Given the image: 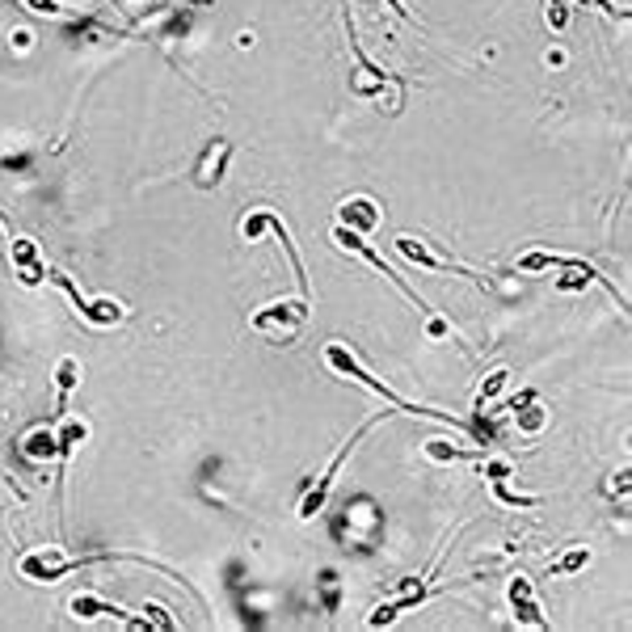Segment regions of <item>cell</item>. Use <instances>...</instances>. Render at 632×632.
Returning <instances> with one entry per match:
<instances>
[{"instance_id": "cell-12", "label": "cell", "mask_w": 632, "mask_h": 632, "mask_svg": "<svg viewBox=\"0 0 632 632\" xmlns=\"http://www.w3.org/2000/svg\"><path fill=\"white\" fill-rule=\"evenodd\" d=\"M228 152H232V144H228V140H215V144L207 148V161H203V169L195 173V181L203 186V190H215V186H220V178H224L228 161H232Z\"/></svg>"}, {"instance_id": "cell-10", "label": "cell", "mask_w": 632, "mask_h": 632, "mask_svg": "<svg viewBox=\"0 0 632 632\" xmlns=\"http://www.w3.org/2000/svg\"><path fill=\"white\" fill-rule=\"evenodd\" d=\"M72 616H76V620L110 616V620H123L127 628H152V624H148V616H131V612H123V607H114V603L98 599V595H76V599H72Z\"/></svg>"}, {"instance_id": "cell-1", "label": "cell", "mask_w": 632, "mask_h": 632, "mask_svg": "<svg viewBox=\"0 0 632 632\" xmlns=\"http://www.w3.org/2000/svg\"><path fill=\"white\" fill-rule=\"evenodd\" d=\"M324 363H329V367H333L338 375H350V380H358V384H367L372 392H380V396H384V401H388L396 413H413V418H435V421H447V426H460V430H468L476 443H493V438H498L493 430H489L485 418L460 421V418H452V413H443V409H426V405H413V401H405V396H401V392H392L384 380H375L367 367H358V358L350 355L341 341H329V346H324Z\"/></svg>"}, {"instance_id": "cell-22", "label": "cell", "mask_w": 632, "mask_h": 632, "mask_svg": "<svg viewBox=\"0 0 632 632\" xmlns=\"http://www.w3.org/2000/svg\"><path fill=\"white\" fill-rule=\"evenodd\" d=\"M140 561H144V565H156V561H148V556H140ZM156 569H161V565H156ZM164 578H173V582H181V578L173 573V569H164ZM181 586H186V582H181ZM186 590H190V586H186Z\"/></svg>"}, {"instance_id": "cell-4", "label": "cell", "mask_w": 632, "mask_h": 632, "mask_svg": "<svg viewBox=\"0 0 632 632\" xmlns=\"http://www.w3.org/2000/svg\"><path fill=\"white\" fill-rule=\"evenodd\" d=\"M51 283H55V287H60V292L68 295V304H72V308L81 312L84 321H89V324H98V329H110V324H123V316H127L118 300H89V295H81V292H76V283H72V278H68L64 270H51Z\"/></svg>"}, {"instance_id": "cell-18", "label": "cell", "mask_w": 632, "mask_h": 632, "mask_svg": "<svg viewBox=\"0 0 632 632\" xmlns=\"http://www.w3.org/2000/svg\"><path fill=\"white\" fill-rule=\"evenodd\" d=\"M426 455H430V460H438V464H447V460H468L460 447H452V443H438V438H430V443H426Z\"/></svg>"}, {"instance_id": "cell-20", "label": "cell", "mask_w": 632, "mask_h": 632, "mask_svg": "<svg viewBox=\"0 0 632 632\" xmlns=\"http://www.w3.org/2000/svg\"><path fill=\"white\" fill-rule=\"evenodd\" d=\"M548 26H552V30H565V26H569L565 0H548Z\"/></svg>"}, {"instance_id": "cell-21", "label": "cell", "mask_w": 632, "mask_h": 632, "mask_svg": "<svg viewBox=\"0 0 632 632\" xmlns=\"http://www.w3.org/2000/svg\"><path fill=\"white\" fill-rule=\"evenodd\" d=\"M384 4H388V9L401 17V21H409V13H405V4H401V0H384Z\"/></svg>"}, {"instance_id": "cell-17", "label": "cell", "mask_w": 632, "mask_h": 632, "mask_svg": "<svg viewBox=\"0 0 632 632\" xmlns=\"http://www.w3.org/2000/svg\"><path fill=\"white\" fill-rule=\"evenodd\" d=\"M506 380H510V372H506V367H498V372H493V375L485 380V384H481L476 401H481V405H485V401H498V392L506 388Z\"/></svg>"}, {"instance_id": "cell-2", "label": "cell", "mask_w": 632, "mask_h": 632, "mask_svg": "<svg viewBox=\"0 0 632 632\" xmlns=\"http://www.w3.org/2000/svg\"><path fill=\"white\" fill-rule=\"evenodd\" d=\"M333 241H338L341 249H350V253H355V258H363V261H367V266H375V270H380V275L388 278L392 287H396V292L405 295V300H409V304H413V308L421 312V316H426V321H430V316H438V312L430 308V304H426V300H421V295L413 292V287H409L405 278L396 275V270H392L388 261L380 258V253H375V249H372V244H367V241H363V236H358V232H350V228H341V224H338V228H333Z\"/></svg>"}, {"instance_id": "cell-5", "label": "cell", "mask_w": 632, "mask_h": 632, "mask_svg": "<svg viewBox=\"0 0 632 632\" xmlns=\"http://www.w3.org/2000/svg\"><path fill=\"white\" fill-rule=\"evenodd\" d=\"M308 316H312V300L295 292L292 300H275V304L258 308L249 324L261 329V333H275V329H300V324H308Z\"/></svg>"}, {"instance_id": "cell-7", "label": "cell", "mask_w": 632, "mask_h": 632, "mask_svg": "<svg viewBox=\"0 0 632 632\" xmlns=\"http://www.w3.org/2000/svg\"><path fill=\"white\" fill-rule=\"evenodd\" d=\"M9 261H13L17 270V283L21 287H43V275H47V266H43V249L30 241V236H17L13 244H9Z\"/></svg>"}, {"instance_id": "cell-11", "label": "cell", "mask_w": 632, "mask_h": 632, "mask_svg": "<svg viewBox=\"0 0 632 632\" xmlns=\"http://www.w3.org/2000/svg\"><path fill=\"white\" fill-rule=\"evenodd\" d=\"M346 38H350V47H355V76H350V89L355 93H363V98H372V93H380V84L388 81L384 76V68H375L367 55H363V47H358V38H355V26L346 21Z\"/></svg>"}, {"instance_id": "cell-15", "label": "cell", "mask_w": 632, "mask_h": 632, "mask_svg": "<svg viewBox=\"0 0 632 632\" xmlns=\"http://www.w3.org/2000/svg\"><path fill=\"white\" fill-rule=\"evenodd\" d=\"M84 435H89V426H84V421H64V426H60V435H55V438H60V455H55V460H60V468L68 464L72 447H76Z\"/></svg>"}, {"instance_id": "cell-8", "label": "cell", "mask_w": 632, "mask_h": 632, "mask_svg": "<svg viewBox=\"0 0 632 632\" xmlns=\"http://www.w3.org/2000/svg\"><path fill=\"white\" fill-rule=\"evenodd\" d=\"M510 607H515V620L519 624H527V628H548V616L540 612V603H535V590H532V582L523 578V573H515L510 578Z\"/></svg>"}, {"instance_id": "cell-3", "label": "cell", "mask_w": 632, "mask_h": 632, "mask_svg": "<svg viewBox=\"0 0 632 632\" xmlns=\"http://www.w3.org/2000/svg\"><path fill=\"white\" fill-rule=\"evenodd\" d=\"M384 418H388V413H380V418H367V421H363V426L355 430V435H350L346 443H341V452L333 455V460H329V468H324L321 476H316V485H312L308 493H304V502H300V519H312V515L321 510V506H324V498H329V489H333V481H338L341 464L350 460V452H355L358 443H363V435H367V426H372V421H384Z\"/></svg>"}, {"instance_id": "cell-23", "label": "cell", "mask_w": 632, "mask_h": 632, "mask_svg": "<svg viewBox=\"0 0 632 632\" xmlns=\"http://www.w3.org/2000/svg\"><path fill=\"white\" fill-rule=\"evenodd\" d=\"M110 4H114V9H118V13H123V4H118V0H110Z\"/></svg>"}, {"instance_id": "cell-19", "label": "cell", "mask_w": 632, "mask_h": 632, "mask_svg": "<svg viewBox=\"0 0 632 632\" xmlns=\"http://www.w3.org/2000/svg\"><path fill=\"white\" fill-rule=\"evenodd\" d=\"M21 9H30V13H43V17H68V9L60 0H17Z\"/></svg>"}, {"instance_id": "cell-13", "label": "cell", "mask_w": 632, "mask_h": 632, "mask_svg": "<svg viewBox=\"0 0 632 632\" xmlns=\"http://www.w3.org/2000/svg\"><path fill=\"white\" fill-rule=\"evenodd\" d=\"M76 384H81V363L76 358H60V367H55V418H64L68 396H72Z\"/></svg>"}, {"instance_id": "cell-16", "label": "cell", "mask_w": 632, "mask_h": 632, "mask_svg": "<svg viewBox=\"0 0 632 632\" xmlns=\"http://www.w3.org/2000/svg\"><path fill=\"white\" fill-rule=\"evenodd\" d=\"M586 561H590V552H586V548H573V552H565L561 561H552L548 573H578Z\"/></svg>"}, {"instance_id": "cell-9", "label": "cell", "mask_w": 632, "mask_h": 632, "mask_svg": "<svg viewBox=\"0 0 632 632\" xmlns=\"http://www.w3.org/2000/svg\"><path fill=\"white\" fill-rule=\"evenodd\" d=\"M338 224L350 228V232H358V236H367V232H375V228H380V207H375L367 195L346 198V203L338 207Z\"/></svg>"}, {"instance_id": "cell-14", "label": "cell", "mask_w": 632, "mask_h": 632, "mask_svg": "<svg viewBox=\"0 0 632 632\" xmlns=\"http://www.w3.org/2000/svg\"><path fill=\"white\" fill-rule=\"evenodd\" d=\"M21 452H26V460H55L60 455V438H55L51 426H34L30 435L21 438Z\"/></svg>"}, {"instance_id": "cell-24", "label": "cell", "mask_w": 632, "mask_h": 632, "mask_svg": "<svg viewBox=\"0 0 632 632\" xmlns=\"http://www.w3.org/2000/svg\"><path fill=\"white\" fill-rule=\"evenodd\" d=\"M578 4H582V9H586V0H578Z\"/></svg>"}, {"instance_id": "cell-6", "label": "cell", "mask_w": 632, "mask_h": 632, "mask_svg": "<svg viewBox=\"0 0 632 632\" xmlns=\"http://www.w3.org/2000/svg\"><path fill=\"white\" fill-rule=\"evenodd\" d=\"M396 253L405 261H413V266H426V270H452V275H460L464 283H472V287H481L485 292L489 287V278L485 275H476V270H468L464 261H455V258H430L426 249H421L413 236H396Z\"/></svg>"}]
</instances>
